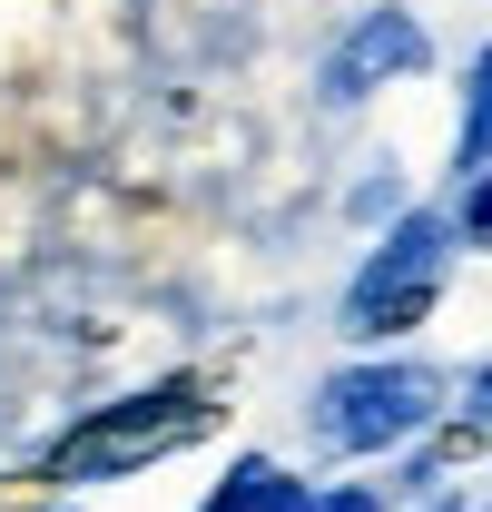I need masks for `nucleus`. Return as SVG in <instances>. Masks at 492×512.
<instances>
[{"mask_svg":"<svg viewBox=\"0 0 492 512\" xmlns=\"http://www.w3.org/2000/svg\"><path fill=\"white\" fill-rule=\"evenodd\" d=\"M473 404H483V414H492V355H483V365H473Z\"/></svg>","mask_w":492,"mask_h":512,"instance_id":"1a4fd4ad","label":"nucleus"},{"mask_svg":"<svg viewBox=\"0 0 492 512\" xmlns=\"http://www.w3.org/2000/svg\"><path fill=\"white\" fill-rule=\"evenodd\" d=\"M443 217H453V237H473V247H492V168H483V178H463V197H453Z\"/></svg>","mask_w":492,"mask_h":512,"instance_id":"0eeeda50","label":"nucleus"},{"mask_svg":"<svg viewBox=\"0 0 492 512\" xmlns=\"http://www.w3.org/2000/svg\"><path fill=\"white\" fill-rule=\"evenodd\" d=\"M424 60H433V40H424V20H414V10H365V20L325 50V99H335V109H355V99H374L384 79H414Z\"/></svg>","mask_w":492,"mask_h":512,"instance_id":"20e7f679","label":"nucleus"},{"mask_svg":"<svg viewBox=\"0 0 492 512\" xmlns=\"http://www.w3.org/2000/svg\"><path fill=\"white\" fill-rule=\"evenodd\" d=\"M276 493H286V463H276V453H237V463H227V483H217L197 512H266Z\"/></svg>","mask_w":492,"mask_h":512,"instance_id":"423d86ee","label":"nucleus"},{"mask_svg":"<svg viewBox=\"0 0 492 512\" xmlns=\"http://www.w3.org/2000/svg\"><path fill=\"white\" fill-rule=\"evenodd\" d=\"M443 414V375L414 355H355L315 384V434L335 453H404Z\"/></svg>","mask_w":492,"mask_h":512,"instance_id":"f03ea898","label":"nucleus"},{"mask_svg":"<svg viewBox=\"0 0 492 512\" xmlns=\"http://www.w3.org/2000/svg\"><path fill=\"white\" fill-rule=\"evenodd\" d=\"M296 503H306V483H286V493H276V503H266V512H296Z\"/></svg>","mask_w":492,"mask_h":512,"instance_id":"9d476101","label":"nucleus"},{"mask_svg":"<svg viewBox=\"0 0 492 512\" xmlns=\"http://www.w3.org/2000/svg\"><path fill=\"white\" fill-rule=\"evenodd\" d=\"M197 434H207V384L168 375V384H148V394H119V404L79 414L60 444H50V473L60 483H109V473H138L158 453L197 444Z\"/></svg>","mask_w":492,"mask_h":512,"instance_id":"f257e3e1","label":"nucleus"},{"mask_svg":"<svg viewBox=\"0 0 492 512\" xmlns=\"http://www.w3.org/2000/svg\"><path fill=\"white\" fill-rule=\"evenodd\" d=\"M443 266H453V217L443 207H404L384 227V247L355 266V286H345V335L355 345H384V335L424 325L433 296H443Z\"/></svg>","mask_w":492,"mask_h":512,"instance_id":"7ed1b4c3","label":"nucleus"},{"mask_svg":"<svg viewBox=\"0 0 492 512\" xmlns=\"http://www.w3.org/2000/svg\"><path fill=\"white\" fill-rule=\"evenodd\" d=\"M296 512H384V493L374 483H335V493H306Z\"/></svg>","mask_w":492,"mask_h":512,"instance_id":"6e6552de","label":"nucleus"},{"mask_svg":"<svg viewBox=\"0 0 492 512\" xmlns=\"http://www.w3.org/2000/svg\"><path fill=\"white\" fill-rule=\"evenodd\" d=\"M453 168H463V178H483V168H492V40L473 50V69H463V119H453Z\"/></svg>","mask_w":492,"mask_h":512,"instance_id":"39448f33","label":"nucleus"}]
</instances>
